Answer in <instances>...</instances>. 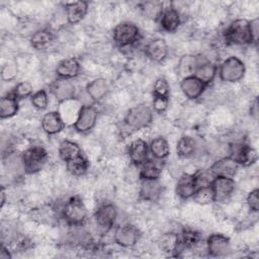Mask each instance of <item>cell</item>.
Here are the masks:
<instances>
[{
  "label": "cell",
  "instance_id": "29",
  "mask_svg": "<svg viewBox=\"0 0 259 259\" xmlns=\"http://www.w3.org/2000/svg\"><path fill=\"white\" fill-rule=\"evenodd\" d=\"M81 107H82V104L76 98H72V99L60 102V108L58 111L61 114L62 118L64 119L65 123L70 122L71 124H74Z\"/></svg>",
  "mask_w": 259,
  "mask_h": 259
},
{
  "label": "cell",
  "instance_id": "23",
  "mask_svg": "<svg viewBox=\"0 0 259 259\" xmlns=\"http://www.w3.org/2000/svg\"><path fill=\"white\" fill-rule=\"evenodd\" d=\"M160 250L170 256L178 255L182 249L180 235L175 232H167L161 236L158 242Z\"/></svg>",
  "mask_w": 259,
  "mask_h": 259
},
{
  "label": "cell",
  "instance_id": "11",
  "mask_svg": "<svg viewBox=\"0 0 259 259\" xmlns=\"http://www.w3.org/2000/svg\"><path fill=\"white\" fill-rule=\"evenodd\" d=\"M97 118L98 111L94 105H82L73 126L78 133H88L95 126Z\"/></svg>",
  "mask_w": 259,
  "mask_h": 259
},
{
  "label": "cell",
  "instance_id": "36",
  "mask_svg": "<svg viewBox=\"0 0 259 259\" xmlns=\"http://www.w3.org/2000/svg\"><path fill=\"white\" fill-rule=\"evenodd\" d=\"M199 59L200 58L191 55H185L180 59L178 64V72L182 76V78L193 74V71L198 64Z\"/></svg>",
  "mask_w": 259,
  "mask_h": 259
},
{
  "label": "cell",
  "instance_id": "48",
  "mask_svg": "<svg viewBox=\"0 0 259 259\" xmlns=\"http://www.w3.org/2000/svg\"><path fill=\"white\" fill-rule=\"evenodd\" d=\"M12 257L11 253L9 252L8 248L4 245L1 246V249H0V258L1 259H10Z\"/></svg>",
  "mask_w": 259,
  "mask_h": 259
},
{
  "label": "cell",
  "instance_id": "27",
  "mask_svg": "<svg viewBox=\"0 0 259 259\" xmlns=\"http://www.w3.org/2000/svg\"><path fill=\"white\" fill-rule=\"evenodd\" d=\"M139 168V178L141 180H157L162 173V166L160 160L147 159L142 163Z\"/></svg>",
  "mask_w": 259,
  "mask_h": 259
},
{
  "label": "cell",
  "instance_id": "35",
  "mask_svg": "<svg viewBox=\"0 0 259 259\" xmlns=\"http://www.w3.org/2000/svg\"><path fill=\"white\" fill-rule=\"evenodd\" d=\"M192 199L195 203L199 205H207L215 201L214 193L211 186L197 187L192 196Z\"/></svg>",
  "mask_w": 259,
  "mask_h": 259
},
{
  "label": "cell",
  "instance_id": "40",
  "mask_svg": "<svg viewBox=\"0 0 259 259\" xmlns=\"http://www.w3.org/2000/svg\"><path fill=\"white\" fill-rule=\"evenodd\" d=\"M30 102L32 106L37 110H45L49 105V96L45 89L35 91L30 96Z\"/></svg>",
  "mask_w": 259,
  "mask_h": 259
},
{
  "label": "cell",
  "instance_id": "8",
  "mask_svg": "<svg viewBox=\"0 0 259 259\" xmlns=\"http://www.w3.org/2000/svg\"><path fill=\"white\" fill-rule=\"evenodd\" d=\"M229 156L242 167H250L258 160L257 151L244 142L232 143L229 147Z\"/></svg>",
  "mask_w": 259,
  "mask_h": 259
},
{
  "label": "cell",
  "instance_id": "45",
  "mask_svg": "<svg viewBox=\"0 0 259 259\" xmlns=\"http://www.w3.org/2000/svg\"><path fill=\"white\" fill-rule=\"evenodd\" d=\"M169 105V98L167 97H157L153 96V109L158 113L166 111Z\"/></svg>",
  "mask_w": 259,
  "mask_h": 259
},
{
  "label": "cell",
  "instance_id": "26",
  "mask_svg": "<svg viewBox=\"0 0 259 259\" xmlns=\"http://www.w3.org/2000/svg\"><path fill=\"white\" fill-rule=\"evenodd\" d=\"M197 186L193 177V174L181 175L175 185V193L181 199L192 198Z\"/></svg>",
  "mask_w": 259,
  "mask_h": 259
},
{
  "label": "cell",
  "instance_id": "46",
  "mask_svg": "<svg viewBox=\"0 0 259 259\" xmlns=\"http://www.w3.org/2000/svg\"><path fill=\"white\" fill-rule=\"evenodd\" d=\"M249 27H250V35L252 44L257 46L258 37H259V18L255 17L249 20Z\"/></svg>",
  "mask_w": 259,
  "mask_h": 259
},
{
  "label": "cell",
  "instance_id": "21",
  "mask_svg": "<svg viewBox=\"0 0 259 259\" xmlns=\"http://www.w3.org/2000/svg\"><path fill=\"white\" fill-rule=\"evenodd\" d=\"M81 65L77 59L71 57L60 61L56 67L55 73L61 79H74L80 74Z\"/></svg>",
  "mask_w": 259,
  "mask_h": 259
},
{
  "label": "cell",
  "instance_id": "9",
  "mask_svg": "<svg viewBox=\"0 0 259 259\" xmlns=\"http://www.w3.org/2000/svg\"><path fill=\"white\" fill-rule=\"evenodd\" d=\"M140 236V230L135 225L125 223L119 225L115 229L113 234V240L115 244L122 248H131L138 243Z\"/></svg>",
  "mask_w": 259,
  "mask_h": 259
},
{
  "label": "cell",
  "instance_id": "10",
  "mask_svg": "<svg viewBox=\"0 0 259 259\" xmlns=\"http://www.w3.org/2000/svg\"><path fill=\"white\" fill-rule=\"evenodd\" d=\"M205 249L210 257H225L231 252L230 239L220 233L211 234L206 239Z\"/></svg>",
  "mask_w": 259,
  "mask_h": 259
},
{
  "label": "cell",
  "instance_id": "33",
  "mask_svg": "<svg viewBox=\"0 0 259 259\" xmlns=\"http://www.w3.org/2000/svg\"><path fill=\"white\" fill-rule=\"evenodd\" d=\"M197 150L196 141L190 136H182L177 142L176 154L182 159H188L195 155Z\"/></svg>",
  "mask_w": 259,
  "mask_h": 259
},
{
  "label": "cell",
  "instance_id": "41",
  "mask_svg": "<svg viewBox=\"0 0 259 259\" xmlns=\"http://www.w3.org/2000/svg\"><path fill=\"white\" fill-rule=\"evenodd\" d=\"M170 85L164 77H159L156 79L153 85V96L157 97H167L169 98Z\"/></svg>",
  "mask_w": 259,
  "mask_h": 259
},
{
  "label": "cell",
  "instance_id": "14",
  "mask_svg": "<svg viewBox=\"0 0 259 259\" xmlns=\"http://www.w3.org/2000/svg\"><path fill=\"white\" fill-rule=\"evenodd\" d=\"M50 90L59 102H63V101L75 98V93H76L75 85L71 80H68V79L58 78L51 84Z\"/></svg>",
  "mask_w": 259,
  "mask_h": 259
},
{
  "label": "cell",
  "instance_id": "18",
  "mask_svg": "<svg viewBox=\"0 0 259 259\" xmlns=\"http://www.w3.org/2000/svg\"><path fill=\"white\" fill-rule=\"evenodd\" d=\"M40 125H41L42 131L47 135L53 136V135H57V134L61 133L65 128L66 123H65L64 119L62 118L61 114L59 113V111L54 110V111H49L44 114V116L41 117V120H40Z\"/></svg>",
  "mask_w": 259,
  "mask_h": 259
},
{
  "label": "cell",
  "instance_id": "13",
  "mask_svg": "<svg viewBox=\"0 0 259 259\" xmlns=\"http://www.w3.org/2000/svg\"><path fill=\"white\" fill-rule=\"evenodd\" d=\"M211 188L214 193L215 201H225L232 196L236 189V181L231 177H215Z\"/></svg>",
  "mask_w": 259,
  "mask_h": 259
},
{
  "label": "cell",
  "instance_id": "7",
  "mask_svg": "<svg viewBox=\"0 0 259 259\" xmlns=\"http://www.w3.org/2000/svg\"><path fill=\"white\" fill-rule=\"evenodd\" d=\"M117 213H118L117 208L113 203L111 202L101 203L97 207L93 215L95 226L98 228V230L102 234L108 233L114 226V223L117 218Z\"/></svg>",
  "mask_w": 259,
  "mask_h": 259
},
{
  "label": "cell",
  "instance_id": "4",
  "mask_svg": "<svg viewBox=\"0 0 259 259\" xmlns=\"http://www.w3.org/2000/svg\"><path fill=\"white\" fill-rule=\"evenodd\" d=\"M218 74L223 82L237 83L240 82L246 74L244 62L237 56L226 58L218 67Z\"/></svg>",
  "mask_w": 259,
  "mask_h": 259
},
{
  "label": "cell",
  "instance_id": "25",
  "mask_svg": "<svg viewBox=\"0 0 259 259\" xmlns=\"http://www.w3.org/2000/svg\"><path fill=\"white\" fill-rule=\"evenodd\" d=\"M88 12V3L86 1L69 2L65 5L67 21L70 24H77L84 19Z\"/></svg>",
  "mask_w": 259,
  "mask_h": 259
},
{
  "label": "cell",
  "instance_id": "34",
  "mask_svg": "<svg viewBox=\"0 0 259 259\" xmlns=\"http://www.w3.org/2000/svg\"><path fill=\"white\" fill-rule=\"evenodd\" d=\"M66 168L68 172L73 176H82L87 173L89 169V162L87 158L82 154L68 162H66Z\"/></svg>",
  "mask_w": 259,
  "mask_h": 259
},
{
  "label": "cell",
  "instance_id": "30",
  "mask_svg": "<svg viewBox=\"0 0 259 259\" xmlns=\"http://www.w3.org/2000/svg\"><path fill=\"white\" fill-rule=\"evenodd\" d=\"M18 99L11 93L3 95L0 99V117L1 119H6L13 117L17 114L19 110Z\"/></svg>",
  "mask_w": 259,
  "mask_h": 259
},
{
  "label": "cell",
  "instance_id": "15",
  "mask_svg": "<svg viewBox=\"0 0 259 259\" xmlns=\"http://www.w3.org/2000/svg\"><path fill=\"white\" fill-rule=\"evenodd\" d=\"M238 163L230 156L220 158L215 160L209 169L215 177H231L234 178L239 170Z\"/></svg>",
  "mask_w": 259,
  "mask_h": 259
},
{
  "label": "cell",
  "instance_id": "37",
  "mask_svg": "<svg viewBox=\"0 0 259 259\" xmlns=\"http://www.w3.org/2000/svg\"><path fill=\"white\" fill-rule=\"evenodd\" d=\"M180 235V241L182 248L184 249H193L200 242V234L192 229H184L182 230Z\"/></svg>",
  "mask_w": 259,
  "mask_h": 259
},
{
  "label": "cell",
  "instance_id": "42",
  "mask_svg": "<svg viewBox=\"0 0 259 259\" xmlns=\"http://www.w3.org/2000/svg\"><path fill=\"white\" fill-rule=\"evenodd\" d=\"M163 9V4L160 2H147L143 6V10L145 11V13L149 17L155 19H159Z\"/></svg>",
  "mask_w": 259,
  "mask_h": 259
},
{
  "label": "cell",
  "instance_id": "32",
  "mask_svg": "<svg viewBox=\"0 0 259 259\" xmlns=\"http://www.w3.org/2000/svg\"><path fill=\"white\" fill-rule=\"evenodd\" d=\"M58 153L61 160L65 163L83 154L81 147L77 143L70 140H64L59 144Z\"/></svg>",
  "mask_w": 259,
  "mask_h": 259
},
{
  "label": "cell",
  "instance_id": "2",
  "mask_svg": "<svg viewBox=\"0 0 259 259\" xmlns=\"http://www.w3.org/2000/svg\"><path fill=\"white\" fill-rule=\"evenodd\" d=\"M224 39L228 45L246 46L252 45L249 20L245 18H238L232 21L223 33Z\"/></svg>",
  "mask_w": 259,
  "mask_h": 259
},
{
  "label": "cell",
  "instance_id": "5",
  "mask_svg": "<svg viewBox=\"0 0 259 259\" xmlns=\"http://www.w3.org/2000/svg\"><path fill=\"white\" fill-rule=\"evenodd\" d=\"M112 37L117 47L127 48L140 40L141 31L136 23L132 21H122L113 28Z\"/></svg>",
  "mask_w": 259,
  "mask_h": 259
},
{
  "label": "cell",
  "instance_id": "22",
  "mask_svg": "<svg viewBox=\"0 0 259 259\" xmlns=\"http://www.w3.org/2000/svg\"><path fill=\"white\" fill-rule=\"evenodd\" d=\"M192 75L200 80L204 85L208 86L218 75V66L210 61L199 59Z\"/></svg>",
  "mask_w": 259,
  "mask_h": 259
},
{
  "label": "cell",
  "instance_id": "12",
  "mask_svg": "<svg viewBox=\"0 0 259 259\" xmlns=\"http://www.w3.org/2000/svg\"><path fill=\"white\" fill-rule=\"evenodd\" d=\"M206 85L193 75L183 77L180 81V89L183 95L190 100L198 99L203 94Z\"/></svg>",
  "mask_w": 259,
  "mask_h": 259
},
{
  "label": "cell",
  "instance_id": "16",
  "mask_svg": "<svg viewBox=\"0 0 259 259\" xmlns=\"http://www.w3.org/2000/svg\"><path fill=\"white\" fill-rule=\"evenodd\" d=\"M169 53V48L165 39L154 38L151 39L145 47V54L152 62L162 63L166 60Z\"/></svg>",
  "mask_w": 259,
  "mask_h": 259
},
{
  "label": "cell",
  "instance_id": "3",
  "mask_svg": "<svg viewBox=\"0 0 259 259\" xmlns=\"http://www.w3.org/2000/svg\"><path fill=\"white\" fill-rule=\"evenodd\" d=\"M153 109L144 104L131 107L124 116V124L132 131H141L151 125L153 121Z\"/></svg>",
  "mask_w": 259,
  "mask_h": 259
},
{
  "label": "cell",
  "instance_id": "39",
  "mask_svg": "<svg viewBox=\"0 0 259 259\" xmlns=\"http://www.w3.org/2000/svg\"><path fill=\"white\" fill-rule=\"evenodd\" d=\"M18 100L30 97L34 92H33V87L32 85L27 82V81H21L17 83L14 88L10 91Z\"/></svg>",
  "mask_w": 259,
  "mask_h": 259
},
{
  "label": "cell",
  "instance_id": "17",
  "mask_svg": "<svg viewBox=\"0 0 259 259\" xmlns=\"http://www.w3.org/2000/svg\"><path fill=\"white\" fill-rule=\"evenodd\" d=\"M159 24L162 30L166 32H174L181 24V16L179 11L173 7H165L159 17Z\"/></svg>",
  "mask_w": 259,
  "mask_h": 259
},
{
  "label": "cell",
  "instance_id": "44",
  "mask_svg": "<svg viewBox=\"0 0 259 259\" xmlns=\"http://www.w3.org/2000/svg\"><path fill=\"white\" fill-rule=\"evenodd\" d=\"M17 75V67L13 63H7L5 64L1 69V78L8 82L13 80Z\"/></svg>",
  "mask_w": 259,
  "mask_h": 259
},
{
  "label": "cell",
  "instance_id": "43",
  "mask_svg": "<svg viewBox=\"0 0 259 259\" xmlns=\"http://www.w3.org/2000/svg\"><path fill=\"white\" fill-rule=\"evenodd\" d=\"M246 201H247V205L249 207V209L253 212H257L259 209V190L258 188H254L253 190H251L247 197H246Z\"/></svg>",
  "mask_w": 259,
  "mask_h": 259
},
{
  "label": "cell",
  "instance_id": "38",
  "mask_svg": "<svg viewBox=\"0 0 259 259\" xmlns=\"http://www.w3.org/2000/svg\"><path fill=\"white\" fill-rule=\"evenodd\" d=\"M193 177L196 183L197 187H202V186H211L215 176L211 172L209 168L207 169H199L195 173H193Z\"/></svg>",
  "mask_w": 259,
  "mask_h": 259
},
{
  "label": "cell",
  "instance_id": "49",
  "mask_svg": "<svg viewBox=\"0 0 259 259\" xmlns=\"http://www.w3.org/2000/svg\"><path fill=\"white\" fill-rule=\"evenodd\" d=\"M5 201H6V191H5L4 186H2V188H1V206L2 207L5 203Z\"/></svg>",
  "mask_w": 259,
  "mask_h": 259
},
{
  "label": "cell",
  "instance_id": "1",
  "mask_svg": "<svg viewBox=\"0 0 259 259\" xmlns=\"http://www.w3.org/2000/svg\"><path fill=\"white\" fill-rule=\"evenodd\" d=\"M61 215L72 227H81L87 221V208L79 196H72L63 204Z\"/></svg>",
  "mask_w": 259,
  "mask_h": 259
},
{
  "label": "cell",
  "instance_id": "6",
  "mask_svg": "<svg viewBox=\"0 0 259 259\" xmlns=\"http://www.w3.org/2000/svg\"><path fill=\"white\" fill-rule=\"evenodd\" d=\"M49 154L41 146H30L21 154L22 166L25 173L32 174L39 171L48 161Z\"/></svg>",
  "mask_w": 259,
  "mask_h": 259
},
{
  "label": "cell",
  "instance_id": "24",
  "mask_svg": "<svg viewBox=\"0 0 259 259\" xmlns=\"http://www.w3.org/2000/svg\"><path fill=\"white\" fill-rule=\"evenodd\" d=\"M85 91L93 102H99L108 94L109 85L104 78H95L86 84Z\"/></svg>",
  "mask_w": 259,
  "mask_h": 259
},
{
  "label": "cell",
  "instance_id": "19",
  "mask_svg": "<svg viewBox=\"0 0 259 259\" xmlns=\"http://www.w3.org/2000/svg\"><path fill=\"white\" fill-rule=\"evenodd\" d=\"M149 144L143 139H136L132 141L127 150L130 161L135 166H140L149 159Z\"/></svg>",
  "mask_w": 259,
  "mask_h": 259
},
{
  "label": "cell",
  "instance_id": "31",
  "mask_svg": "<svg viewBox=\"0 0 259 259\" xmlns=\"http://www.w3.org/2000/svg\"><path fill=\"white\" fill-rule=\"evenodd\" d=\"M149 152L154 159L164 160L170 154V146L168 141L163 137L154 138L149 144Z\"/></svg>",
  "mask_w": 259,
  "mask_h": 259
},
{
  "label": "cell",
  "instance_id": "28",
  "mask_svg": "<svg viewBox=\"0 0 259 259\" xmlns=\"http://www.w3.org/2000/svg\"><path fill=\"white\" fill-rule=\"evenodd\" d=\"M55 42V34L48 28L36 30L30 36V45L36 51H45L53 46Z\"/></svg>",
  "mask_w": 259,
  "mask_h": 259
},
{
  "label": "cell",
  "instance_id": "47",
  "mask_svg": "<svg viewBox=\"0 0 259 259\" xmlns=\"http://www.w3.org/2000/svg\"><path fill=\"white\" fill-rule=\"evenodd\" d=\"M250 115L253 117V118H255V119H257V117H258V99L257 98H255L254 99V101L251 103V105H250Z\"/></svg>",
  "mask_w": 259,
  "mask_h": 259
},
{
  "label": "cell",
  "instance_id": "20",
  "mask_svg": "<svg viewBox=\"0 0 259 259\" xmlns=\"http://www.w3.org/2000/svg\"><path fill=\"white\" fill-rule=\"evenodd\" d=\"M163 193V185L157 180H142L139 190V196L142 200L148 202L157 201Z\"/></svg>",
  "mask_w": 259,
  "mask_h": 259
}]
</instances>
